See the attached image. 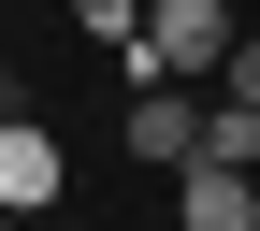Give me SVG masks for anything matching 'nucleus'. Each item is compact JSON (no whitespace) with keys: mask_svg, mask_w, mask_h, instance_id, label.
<instances>
[{"mask_svg":"<svg viewBox=\"0 0 260 231\" xmlns=\"http://www.w3.org/2000/svg\"><path fill=\"white\" fill-rule=\"evenodd\" d=\"M217 58H232V0H145V44H130V73L217 87Z\"/></svg>","mask_w":260,"mask_h":231,"instance_id":"f257e3e1","label":"nucleus"},{"mask_svg":"<svg viewBox=\"0 0 260 231\" xmlns=\"http://www.w3.org/2000/svg\"><path fill=\"white\" fill-rule=\"evenodd\" d=\"M130 159H145V174H188V159H203V102H188L174 73H130Z\"/></svg>","mask_w":260,"mask_h":231,"instance_id":"f03ea898","label":"nucleus"},{"mask_svg":"<svg viewBox=\"0 0 260 231\" xmlns=\"http://www.w3.org/2000/svg\"><path fill=\"white\" fill-rule=\"evenodd\" d=\"M174 231H260V174L246 159H188L174 174Z\"/></svg>","mask_w":260,"mask_h":231,"instance_id":"7ed1b4c3","label":"nucleus"},{"mask_svg":"<svg viewBox=\"0 0 260 231\" xmlns=\"http://www.w3.org/2000/svg\"><path fill=\"white\" fill-rule=\"evenodd\" d=\"M58 174H73V159H58V130L0 102V203H15V217H44V203H58Z\"/></svg>","mask_w":260,"mask_h":231,"instance_id":"20e7f679","label":"nucleus"},{"mask_svg":"<svg viewBox=\"0 0 260 231\" xmlns=\"http://www.w3.org/2000/svg\"><path fill=\"white\" fill-rule=\"evenodd\" d=\"M203 159H246V174H260V116L246 102H203Z\"/></svg>","mask_w":260,"mask_h":231,"instance_id":"39448f33","label":"nucleus"},{"mask_svg":"<svg viewBox=\"0 0 260 231\" xmlns=\"http://www.w3.org/2000/svg\"><path fill=\"white\" fill-rule=\"evenodd\" d=\"M73 29H87V44H116V58H130V44H145V0H73Z\"/></svg>","mask_w":260,"mask_h":231,"instance_id":"423d86ee","label":"nucleus"},{"mask_svg":"<svg viewBox=\"0 0 260 231\" xmlns=\"http://www.w3.org/2000/svg\"><path fill=\"white\" fill-rule=\"evenodd\" d=\"M217 102H246V116H260V44H246V29H232V58H217Z\"/></svg>","mask_w":260,"mask_h":231,"instance_id":"0eeeda50","label":"nucleus"},{"mask_svg":"<svg viewBox=\"0 0 260 231\" xmlns=\"http://www.w3.org/2000/svg\"><path fill=\"white\" fill-rule=\"evenodd\" d=\"M0 102H15V58H0Z\"/></svg>","mask_w":260,"mask_h":231,"instance_id":"6e6552de","label":"nucleus"},{"mask_svg":"<svg viewBox=\"0 0 260 231\" xmlns=\"http://www.w3.org/2000/svg\"><path fill=\"white\" fill-rule=\"evenodd\" d=\"M0 231H15V203H0Z\"/></svg>","mask_w":260,"mask_h":231,"instance_id":"1a4fd4ad","label":"nucleus"}]
</instances>
